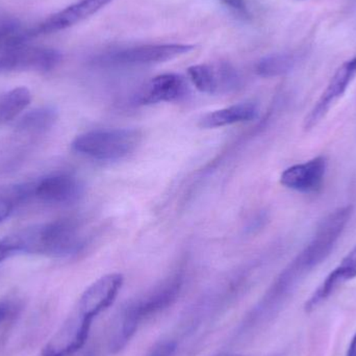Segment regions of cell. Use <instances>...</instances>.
Listing matches in <instances>:
<instances>
[{
  "instance_id": "1",
  "label": "cell",
  "mask_w": 356,
  "mask_h": 356,
  "mask_svg": "<svg viewBox=\"0 0 356 356\" xmlns=\"http://www.w3.org/2000/svg\"><path fill=\"white\" fill-rule=\"evenodd\" d=\"M86 245L81 223L60 219L13 232L0 240V263L22 254L68 257L77 254Z\"/></svg>"
},
{
  "instance_id": "2",
  "label": "cell",
  "mask_w": 356,
  "mask_h": 356,
  "mask_svg": "<svg viewBox=\"0 0 356 356\" xmlns=\"http://www.w3.org/2000/svg\"><path fill=\"white\" fill-rule=\"evenodd\" d=\"M180 286L181 280L179 276H175L154 289L149 294L145 295L143 298L129 303L119 316L118 323L111 340V350L113 353L122 350L135 336L140 324L144 320L166 309L175 300Z\"/></svg>"
},
{
  "instance_id": "3",
  "label": "cell",
  "mask_w": 356,
  "mask_h": 356,
  "mask_svg": "<svg viewBox=\"0 0 356 356\" xmlns=\"http://www.w3.org/2000/svg\"><path fill=\"white\" fill-rule=\"evenodd\" d=\"M138 129H96L77 136L71 147L81 156L97 161H118L127 158L141 143Z\"/></svg>"
},
{
  "instance_id": "4",
  "label": "cell",
  "mask_w": 356,
  "mask_h": 356,
  "mask_svg": "<svg viewBox=\"0 0 356 356\" xmlns=\"http://www.w3.org/2000/svg\"><path fill=\"white\" fill-rule=\"evenodd\" d=\"M194 49L188 44H152L116 50L97 56L94 60L99 66H144L173 60Z\"/></svg>"
},
{
  "instance_id": "5",
  "label": "cell",
  "mask_w": 356,
  "mask_h": 356,
  "mask_svg": "<svg viewBox=\"0 0 356 356\" xmlns=\"http://www.w3.org/2000/svg\"><path fill=\"white\" fill-rule=\"evenodd\" d=\"M31 182V200L50 207H68L81 200L85 186L68 173H52Z\"/></svg>"
},
{
  "instance_id": "6",
  "label": "cell",
  "mask_w": 356,
  "mask_h": 356,
  "mask_svg": "<svg viewBox=\"0 0 356 356\" xmlns=\"http://www.w3.org/2000/svg\"><path fill=\"white\" fill-rule=\"evenodd\" d=\"M62 60L56 49L25 45L0 52V74L12 72H48Z\"/></svg>"
},
{
  "instance_id": "7",
  "label": "cell",
  "mask_w": 356,
  "mask_h": 356,
  "mask_svg": "<svg viewBox=\"0 0 356 356\" xmlns=\"http://www.w3.org/2000/svg\"><path fill=\"white\" fill-rule=\"evenodd\" d=\"M123 282L124 277L120 273L102 276L83 293L77 303L76 311L89 319H95L114 303Z\"/></svg>"
},
{
  "instance_id": "8",
  "label": "cell",
  "mask_w": 356,
  "mask_h": 356,
  "mask_svg": "<svg viewBox=\"0 0 356 356\" xmlns=\"http://www.w3.org/2000/svg\"><path fill=\"white\" fill-rule=\"evenodd\" d=\"M193 85L205 94L227 93L240 85L238 71L226 63L194 65L188 69Z\"/></svg>"
},
{
  "instance_id": "9",
  "label": "cell",
  "mask_w": 356,
  "mask_h": 356,
  "mask_svg": "<svg viewBox=\"0 0 356 356\" xmlns=\"http://www.w3.org/2000/svg\"><path fill=\"white\" fill-rule=\"evenodd\" d=\"M327 171V160L320 156L307 162L294 165L282 173L280 184L303 194L317 193L323 186Z\"/></svg>"
},
{
  "instance_id": "10",
  "label": "cell",
  "mask_w": 356,
  "mask_h": 356,
  "mask_svg": "<svg viewBox=\"0 0 356 356\" xmlns=\"http://www.w3.org/2000/svg\"><path fill=\"white\" fill-rule=\"evenodd\" d=\"M188 85L186 79L177 73H166L150 79L141 88L136 102L141 106L177 102L184 99L188 94Z\"/></svg>"
},
{
  "instance_id": "11",
  "label": "cell",
  "mask_w": 356,
  "mask_h": 356,
  "mask_svg": "<svg viewBox=\"0 0 356 356\" xmlns=\"http://www.w3.org/2000/svg\"><path fill=\"white\" fill-rule=\"evenodd\" d=\"M113 0H79L31 27L33 37L64 31L102 10Z\"/></svg>"
},
{
  "instance_id": "12",
  "label": "cell",
  "mask_w": 356,
  "mask_h": 356,
  "mask_svg": "<svg viewBox=\"0 0 356 356\" xmlns=\"http://www.w3.org/2000/svg\"><path fill=\"white\" fill-rule=\"evenodd\" d=\"M356 278V246L343 261L328 274L319 288L314 292L311 298L305 305L307 312H312L328 300L339 289L342 288L347 282Z\"/></svg>"
},
{
  "instance_id": "13",
  "label": "cell",
  "mask_w": 356,
  "mask_h": 356,
  "mask_svg": "<svg viewBox=\"0 0 356 356\" xmlns=\"http://www.w3.org/2000/svg\"><path fill=\"white\" fill-rule=\"evenodd\" d=\"M259 106L254 102H242L205 114L199 120V127L201 129H218L248 122L259 116Z\"/></svg>"
},
{
  "instance_id": "14",
  "label": "cell",
  "mask_w": 356,
  "mask_h": 356,
  "mask_svg": "<svg viewBox=\"0 0 356 356\" xmlns=\"http://www.w3.org/2000/svg\"><path fill=\"white\" fill-rule=\"evenodd\" d=\"M58 119L56 108L51 106L35 108L23 115L15 124V137L35 139L47 133Z\"/></svg>"
},
{
  "instance_id": "15",
  "label": "cell",
  "mask_w": 356,
  "mask_h": 356,
  "mask_svg": "<svg viewBox=\"0 0 356 356\" xmlns=\"http://www.w3.org/2000/svg\"><path fill=\"white\" fill-rule=\"evenodd\" d=\"M31 38V27L24 26L15 17L0 13V52L25 45Z\"/></svg>"
},
{
  "instance_id": "16",
  "label": "cell",
  "mask_w": 356,
  "mask_h": 356,
  "mask_svg": "<svg viewBox=\"0 0 356 356\" xmlns=\"http://www.w3.org/2000/svg\"><path fill=\"white\" fill-rule=\"evenodd\" d=\"M29 201H31V181L0 186V223Z\"/></svg>"
},
{
  "instance_id": "17",
  "label": "cell",
  "mask_w": 356,
  "mask_h": 356,
  "mask_svg": "<svg viewBox=\"0 0 356 356\" xmlns=\"http://www.w3.org/2000/svg\"><path fill=\"white\" fill-rule=\"evenodd\" d=\"M31 94L27 88L19 87L0 94V125L16 118L31 104Z\"/></svg>"
},
{
  "instance_id": "18",
  "label": "cell",
  "mask_w": 356,
  "mask_h": 356,
  "mask_svg": "<svg viewBox=\"0 0 356 356\" xmlns=\"http://www.w3.org/2000/svg\"><path fill=\"white\" fill-rule=\"evenodd\" d=\"M296 58L291 54H275L261 58L257 63V74L261 77H276L286 74L294 68Z\"/></svg>"
},
{
  "instance_id": "19",
  "label": "cell",
  "mask_w": 356,
  "mask_h": 356,
  "mask_svg": "<svg viewBox=\"0 0 356 356\" xmlns=\"http://www.w3.org/2000/svg\"><path fill=\"white\" fill-rule=\"evenodd\" d=\"M177 345L173 342H163L156 345L147 356H173Z\"/></svg>"
},
{
  "instance_id": "20",
  "label": "cell",
  "mask_w": 356,
  "mask_h": 356,
  "mask_svg": "<svg viewBox=\"0 0 356 356\" xmlns=\"http://www.w3.org/2000/svg\"><path fill=\"white\" fill-rule=\"evenodd\" d=\"M220 1L240 16L248 17V8L245 0H220Z\"/></svg>"
},
{
  "instance_id": "21",
  "label": "cell",
  "mask_w": 356,
  "mask_h": 356,
  "mask_svg": "<svg viewBox=\"0 0 356 356\" xmlns=\"http://www.w3.org/2000/svg\"><path fill=\"white\" fill-rule=\"evenodd\" d=\"M10 311H12V303L10 301H0V324L8 318Z\"/></svg>"
},
{
  "instance_id": "22",
  "label": "cell",
  "mask_w": 356,
  "mask_h": 356,
  "mask_svg": "<svg viewBox=\"0 0 356 356\" xmlns=\"http://www.w3.org/2000/svg\"><path fill=\"white\" fill-rule=\"evenodd\" d=\"M347 356H356V334L355 336L353 337V341H351Z\"/></svg>"
},
{
  "instance_id": "23",
  "label": "cell",
  "mask_w": 356,
  "mask_h": 356,
  "mask_svg": "<svg viewBox=\"0 0 356 356\" xmlns=\"http://www.w3.org/2000/svg\"><path fill=\"white\" fill-rule=\"evenodd\" d=\"M219 356H242V355H222Z\"/></svg>"
}]
</instances>
